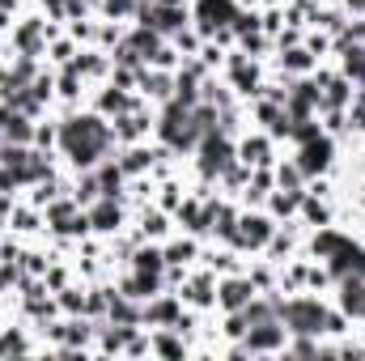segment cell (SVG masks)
I'll return each mask as SVG.
<instances>
[{
  "instance_id": "1",
  "label": "cell",
  "mask_w": 365,
  "mask_h": 361,
  "mask_svg": "<svg viewBox=\"0 0 365 361\" xmlns=\"http://www.w3.org/2000/svg\"><path fill=\"white\" fill-rule=\"evenodd\" d=\"M289 323L297 332H314L323 323V310H314V306H289Z\"/></svg>"
},
{
  "instance_id": "2",
  "label": "cell",
  "mask_w": 365,
  "mask_h": 361,
  "mask_svg": "<svg viewBox=\"0 0 365 361\" xmlns=\"http://www.w3.org/2000/svg\"><path fill=\"white\" fill-rule=\"evenodd\" d=\"M68 145H73V149H77V153H81V149H98V145H102V132H98V128H86V132H81V128H73V132H68Z\"/></svg>"
},
{
  "instance_id": "3",
  "label": "cell",
  "mask_w": 365,
  "mask_h": 361,
  "mask_svg": "<svg viewBox=\"0 0 365 361\" xmlns=\"http://www.w3.org/2000/svg\"><path fill=\"white\" fill-rule=\"evenodd\" d=\"M349 306H357V310H361V306H365V289H349Z\"/></svg>"
}]
</instances>
